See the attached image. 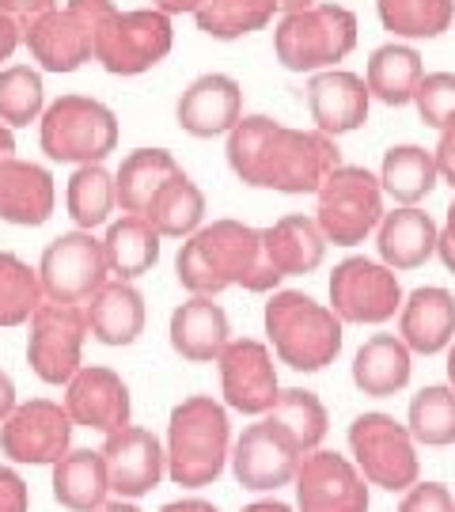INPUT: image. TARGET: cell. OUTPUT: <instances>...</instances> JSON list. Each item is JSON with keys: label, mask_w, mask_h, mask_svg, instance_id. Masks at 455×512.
Masks as SVG:
<instances>
[{"label": "cell", "mask_w": 455, "mask_h": 512, "mask_svg": "<svg viewBox=\"0 0 455 512\" xmlns=\"http://www.w3.org/2000/svg\"><path fill=\"white\" fill-rule=\"evenodd\" d=\"M228 167L243 186L277 194H315L342 164V148L319 129L281 126L270 114H247L228 129Z\"/></svg>", "instance_id": "cell-1"}, {"label": "cell", "mask_w": 455, "mask_h": 512, "mask_svg": "<svg viewBox=\"0 0 455 512\" xmlns=\"http://www.w3.org/2000/svg\"><path fill=\"white\" fill-rule=\"evenodd\" d=\"M232 452V421L224 403L209 395H190L171 410L167 421V475L175 486L201 490L213 486Z\"/></svg>", "instance_id": "cell-2"}, {"label": "cell", "mask_w": 455, "mask_h": 512, "mask_svg": "<svg viewBox=\"0 0 455 512\" xmlns=\"http://www.w3.org/2000/svg\"><path fill=\"white\" fill-rule=\"evenodd\" d=\"M342 319L327 308L315 304L308 293L296 289H273L266 304V334L281 365L296 372H319L338 361L342 353Z\"/></svg>", "instance_id": "cell-3"}, {"label": "cell", "mask_w": 455, "mask_h": 512, "mask_svg": "<svg viewBox=\"0 0 455 512\" xmlns=\"http://www.w3.org/2000/svg\"><path fill=\"white\" fill-rule=\"evenodd\" d=\"M357 46V16L342 4H311L285 12L273 27V54L289 73H323Z\"/></svg>", "instance_id": "cell-4"}, {"label": "cell", "mask_w": 455, "mask_h": 512, "mask_svg": "<svg viewBox=\"0 0 455 512\" xmlns=\"http://www.w3.org/2000/svg\"><path fill=\"white\" fill-rule=\"evenodd\" d=\"M38 141L54 164H103L118 148V118L91 95H61L42 110Z\"/></svg>", "instance_id": "cell-5"}, {"label": "cell", "mask_w": 455, "mask_h": 512, "mask_svg": "<svg viewBox=\"0 0 455 512\" xmlns=\"http://www.w3.org/2000/svg\"><path fill=\"white\" fill-rule=\"evenodd\" d=\"M175 46L171 16L160 8H137V12H110L95 27L91 61H99L110 76H141L156 69Z\"/></svg>", "instance_id": "cell-6"}, {"label": "cell", "mask_w": 455, "mask_h": 512, "mask_svg": "<svg viewBox=\"0 0 455 512\" xmlns=\"http://www.w3.org/2000/svg\"><path fill=\"white\" fill-rule=\"evenodd\" d=\"M319 209L315 224L327 243L334 247H357L376 232L383 217V190L380 179L364 167L338 164L315 190Z\"/></svg>", "instance_id": "cell-7"}, {"label": "cell", "mask_w": 455, "mask_h": 512, "mask_svg": "<svg viewBox=\"0 0 455 512\" xmlns=\"http://www.w3.org/2000/svg\"><path fill=\"white\" fill-rule=\"evenodd\" d=\"M110 12H114L110 0H69L65 8H50L42 16L19 23L23 46L46 73H76L80 65L91 61L95 27Z\"/></svg>", "instance_id": "cell-8"}, {"label": "cell", "mask_w": 455, "mask_h": 512, "mask_svg": "<svg viewBox=\"0 0 455 512\" xmlns=\"http://www.w3.org/2000/svg\"><path fill=\"white\" fill-rule=\"evenodd\" d=\"M349 452H353V467L364 475L368 486L380 490H410L418 482V448L410 429L395 421L391 414H361L349 425Z\"/></svg>", "instance_id": "cell-9"}, {"label": "cell", "mask_w": 455, "mask_h": 512, "mask_svg": "<svg viewBox=\"0 0 455 512\" xmlns=\"http://www.w3.org/2000/svg\"><path fill=\"white\" fill-rule=\"evenodd\" d=\"M201 255L209 258L220 289H247V293H273L281 285V274L266 258L262 228H251L243 220H213L194 232Z\"/></svg>", "instance_id": "cell-10"}, {"label": "cell", "mask_w": 455, "mask_h": 512, "mask_svg": "<svg viewBox=\"0 0 455 512\" xmlns=\"http://www.w3.org/2000/svg\"><path fill=\"white\" fill-rule=\"evenodd\" d=\"M27 323H31V334H27V365H31V372L50 387L69 384L73 372L80 368V353H84V338H88L84 308L80 304L42 300Z\"/></svg>", "instance_id": "cell-11"}, {"label": "cell", "mask_w": 455, "mask_h": 512, "mask_svg": "<svg viewBox=\"0 0 455 512\" xmlns=\"http://www.w3.org/2000/svg\"><path fill=\"white\" fill-rule=\"evenodd\" d=\"M38 281L46 300L57 304H84L110 281L107 255H103V239L76 228L57 236L38 262Z\"/></svg>", "instance_id": "cell-12"}, {"label": "cell", "mask_w": 455, "mask_h": 512, "mask_svg": "<svg viewBox=\"0 0 455 512\" xmlns=\"http://www.w3.org/2000/svg\"><path fill=\"white\" fill-rule=\"evenodd\" d=\"M402 308L399 274L387 270L383 262H372L364 255H353L334 266L330 274V311L342 323H387Z\"/></svg>", "instance_id": "cell-13"}, {"label": "cell", "mask_w": 455, "mask_h": 512, "mask_svg": "<svg viewBox=\"0 0 455 512\" xmlns=\"http://www.w3.org/2000/svg\"><path fill=\"white\" fill-rule=\"evenodd\" d=\"M73 429L69 410L54 399L16 403V410L0 421V452L23 467H54L73 448Z\"/></svg>", "instance_id": "cell-14"}, {"label": "cell", "mask_w": 455, "mask_h": 512, "mask_svg": "<svg viewBox=\"0 0 455 512\" xmlns=\"http://www.w3.org/2000/svg\"><path fill=\"white\" fill-rule=\"evenodd\" d=\"M232 475L243 490H255V494H266V490H281L296 478V467H300V444L262 414V421L247 425L243 437L232 444Z\"/></svg>", "instance_id": "cell-15"}, {"label": "cell", "mask_w": 455, "mask_h": 512, "mask_svg": "<svg viewBox=\"0 0 455 512\" xmlns=\"http://www.w3.org/2000/svg\"><path fill=\"white\" fill-rule=\"evenodd\" d=\"M296 509L300 512H368L372 497H368V482L353 467V459L338 456V452H323L315 448L300 459L296 467Z\"/></svg>", "instance_id": "cell-16"}, {"label": "cell", "mask_w": 455, "mask_h": 512, "mask_svg": "<svg viewBox=\"0 0 455 512\" xmlns=\"http://www.w3.org/2000/svg\"><path fill=\"white\" fill-rule=\"evenodd\" d=\"M217 368L224 406H232L239 414L262 418L281 391L270 346L258 338H228V346L217 357Z\"/></svg>", "instance_id": "cell-17"}, {"label": "cell", "mask_w": 455, "mask_h": 512, "mask_svg": "<svg viewBox=\"0 0 455 512\" xmlns=\"http://www.w3.org/2000/svg\"><path fill=\"white\" fill-rule=\"evenodd\" d=\"M99 452L107 463L110 494L129 497V501L152 494L167 471L164 444L156 440V433H148L141 425H122V429L107 433Z\"/></svg>", "instance_id": "cell-18"}, {"label": "cell", "mask_w": 455, "mask_h": 512, "mask_svg": "<svg viewBox=\"0 0 455 512\" xmlns=\"http://www.w3.org/2000/svg\"><path fill=\"white\" fill-rule=\"evenodd\" d=\"M65 410L73 425L80 429H95V433H114L129 425L133 418V399H129L126 380L103 365H80L73 372V380L65 384Z\"/></svg>", "instance_id": "cell-19"}, {"label": "cell", "mask_w": 455, "mask_h": 512, "mask_svg": "<svg viewBox=\"0 0 455 512\" xmlns=\"http://www.w3.org/2000/svg\"><path fill=\"white\" fill-rule=\"evenodd\" d=\"M368 107H372V95L364 76L346 73V69H323V73H311L308 80V110L311 122L319 133L327 137H342L353 133L368 122Z\"/></svg>", "instance_id": "cell-20"}, {"label": "cell", "mask_w": 455, "mask_h": 512, "mask_svg": "<svg viewBox=\"0 0 455 512\" xmlns=\"http://www.w3.org/2000/svg\"><path fill=\"white\" fill-rule=\"evenodd\" d=\"M243 118V88L232 76L205 73L198 76L175 103V122L190 137H220Z\"/></svg>", "instance_id": "cell-21"}, {"label": "cell", "mask_w": 455, "mask_h": 512, "mask_svg": "<svg viewBox=\"0 0 455 512\" xmlns=\"http://www.w3.org/2000/svg\"><path fill=\"white\" fill-rule=\"evenodd\" d=\"M54 175L42 164L8 156L0 160V220L19 228H38L54 217Z\"/></svg>", "instance_id": "cell-22"}, {"label": "cell", "mask_w": 455, "mask_h": 512, "mask_svg": "<svg viewBox=\"0 0 455 512\" xmlns=\"http://www.w3.org/2000/svg\"><path fill=\"white\" fill-rule=\"evenodd\" d=\"M437 220L418 205H399L391 213H383L376 224V247L380 262L395 274L418 270L437 255Z\"/></svg>", "instance_id": "cell-23"}, {"label": "cell", "mask_w": 455, "mask_h": 512, "mask_svg": "<svg viewBox=\"0 0 455 512\" xmlns=\"http://www.w3.org/2000/svg\"><path fill=\"white\" fill-rule=\"evenodd\" d=\"M171 349L190 365H213L220 349L228 346L232 327H228V311L220 308L213 296H190L186 304L171 311Z\"/></svg>", "instance_id": "cell-24"}, {"label": "cell", "mask_w": 455, "mask_h": 512, "mask_svg": "<svg viewBox=\"0 0 455 512\" xmlns=\"http://www.w3.org/2000/svg\"><path fill=\"white\" fill-rule=\"evenodd\" d=\"M399 338L410 346V353H444L455 342V296L440 285H425L402 296Z\"/></svg>", "instance_id": "cell-25"}, {"label": "cell", "mask_w": 455, "mask_h": 512, "mask_svg": "<svg viewBox=\"0 0 455 512\" xmlns=\"http://www.w3.org/2000/svg\"><path fill=\"white\" fill-rule=\"evenodd\" d=\"M88 334L103 346H133L145 334V296L133 281H107L99 293L80 304Z\"/></svg>", "instance_id": "cell-26"}, {"label": "cell", "mask_w": 455, "mask_h": 512, "mask_svg": "<svg viewBox=\"0 0 455 512\" xmlns=\"http://www.w3.org/2000/svg\"><path fill=\"white\" fill-rule=\"evenodd\" d=\"M262 243H266L270 266L281 277L311 274L327 258V239L319 232L315 217H304V213H289L270 228H262Z\"/></svg>", "instance_id": "cell-27"}, {"label": "cell", "mask_w": 455, "mask_h": 512, "mask_svg": "<svg viewBox=\"0 0 455 512\" xmlns=\"http://www.w3.org/2000/svg\"><path fill=\"white\" fill-rule=\"evenodd\" d=\"M410 372H414V353L399 334H372L353 357V384L372 399L399 395L410 384Z\"/></svg>", "instance_id": "cell-28"}, {"label": "cell", "mask_w": 455, "mask_h": 512, "mask_svg": "<svg viewBox=\"0 0 455 512\" xmlns=\"http://www.w3.org/2000/svg\"><path fill=\"white\" fill-rule=\"evenodd\" d=\"M54 497L69 512H95L110 501V478L103 452L69 448L54 463Z\"/></svg>", "instance_id": "cell-29"}, {"label": "cell", "mask_w": 455, "mask_h": 512, "mask_svg": "<svg viewBox=\"0 0 455 512\" xmlns=\"http://www.w3.org/2000/svg\"><path fill=\"white\" fill-rule=\"evenodd\" d=\"M103 255H107V270L118 281H137L160 262V232L145 217L126 213L107 228Z\"/></svg>", "instance_id": "cell-30"}, {"label": "cell", "mask_w": 455, "mask_h": 512, "mask_svg": "<svg viewBox=\"0 0 455 512\" xmlns=\"http://www.w3.org/2000/svg\"><path fill=\"white\" fill-rule=\"evenodd\" d=\"M179 171L182 167L175 164V156L167 148H137V152H129L122 167L114 171V198L122 205V213L141 217L148 202L156 198V190Z\"/></svg>", "instance_id": "cell-31"}, {"label": "cell", "mask_w": 455, "mask_h": 512, "mask_svg": "<svg viewBox=\"0 0 455 512\" xmlns=\"http://www.w3.org/2000/svg\"><path fill=\"white\" fill-rule=\"evenodd\" d=\"M141 217L160 232V239H186L194 236L205 220V194L186 171H179L156 190V198L148 202Z\"/></svg>", "instance_id": "cell-32"}, {"label": "cell", "mask_w": 455, "mask_h": 512, "mask_svg": "<svg viewBox=\"0 0 455 512\" xmlns=\"http://www.w3.org/2000/svg\"><path fill=\"white\" fill-rule=\"evenodd\" d=\"M425 76L421 69V54L406 42H387L376 54L368 57V73H364V84H368V95L380 99L387 107H406L414 99V88Z\"/></svg>", "instance_id": "cell-33"}, {"label": "cell", "mask_w": 455, "mask_h": 512, "mask_svg": "<svg viewBox=\"0 0 455 512\" xmlns=\"http://www.w3.org/2000/svg\"><path fill=\"white\" fill-rule=\"evenodd\" d=\"M380 190L387 198H395L399 205H418L433 194V186L440 183L437 160L433 152L421 145H395L387 148L380 164Z\"/></svg>", "instance_id": "cell-34"}, {"label": "cell", "mask_w": 455, "mask_h": 512, "mask_svg": "<svg viewBox=\"0 0 455 512\" xmlns=\"http://www.w3.org/2000/svg\"><path fill=\"white\" fill-rule=\"evenodd\" d=\"M273 16H277V0H201L194 8L198 31L220 42L255 35L270 27Z\"/></svg>", "instance_id": "cell-35"}, {"label": "cell", "mask_w": 455, "mask_h": 512, "mask_svg": "<svg viewBox=\"0 0 455 512\" xmlns=\"http://www.w3.org/2000/svg\"><path fill=\"white\" fill-rule=\"evenodd\" d=\"M266 418L277 421V425L300 444L304 456L323 444V437H327V429H330L323 399H319L315 391H304V387H285V391H277V399H273V406L266 410Z\"/></svg>", "instance_id": "cell-36"}, {"label": "cell", "mask_w": 455, "mask_h": 512, "mask_svg": "<svg viewBox=\"0 0 455 512\" xmlns=\"http://www.w3.org/2000/svg\"><path fill=\"white\" fill-rule=\"evenodd\" d=\"M65 205H69V217H73L76 228H99L107 224L110 213L118 209V198H114V175H110L103 164H80L69 179V190H65Z\"/></svg>", "instance_id": "cell-37"}, {"label": "cell", "mask_w": 455, "mask_h": 512, "mask_svg": "<svg viewBox=\"0 0 455 512\" xmlns=\"http://www.w3.org/2000/svg\"><path fill=\"white\" fill-rule=\"evenodd\" d=\"M376 12L395 38H440L455 23V0H376Z\"/></svg>", "instance_id": "cell-38"}, {"label": "cell", "mask_w": 455, "mask_h": 512, "mask_svg": "<svg viewBox=\"0 0 455 512\" xmlns=\"http://www.w3.org/2000/svg\"><path fill=\"white\" fill-rule=\"evenodd\" d=\"M406 429H410L414 444H425V448H448V444H455V387H421L418 395L410 399Z\"/></svg>", "instance_id": "cell-39"}, {"label": "cell", "mask_w": 455, "mask_h": 512, "mask_svg": "<svg viewBox=\"0 0 455 512\" xmlns=\"http://www.w3.org/2000/svg\"><path fill=\"white\" fill-rule=\"evenodd\" d=\"M46 300L38 270L12 251H0V327H23Z\"/></svg>", "instance_id": "cell-40"}, {"label": "cell", "mask_w": 455, "mask_h": 512, "mask_svg": "<svg viewBox=\"0 0 455 512\" xmlns=\"http://www.w3.org/2000/svg\"><path fill=\"white\" fill-rule=\"evenodd\" d=\"M46 110L42 76L31 65H8L0 69V122L8 129L31 126Z\"/></svg>", "instance_id": "cell-41"}, {"label": "cell", "mask_w": 455, "mask_h": 512, "mask_svg": "<svg viewBox=\"0 0 455 512\" xmlns=\"http://www.w3.org/2000/svg\"><path fill=\"white\" fill-rule=\"evenodd\" d=\"M421 122L433 129H444L455 118V73H429L418 80L414 99Z\"/></svg>", "instance_id": "cell-42"}, {"label": "cell", "mask_w": 455, "mask_h": 512, "mask_svg": "<svg viewBox=\"0 0 455 512\" xmlns=\"http://www.w3.org/2000/svg\"><path fill=\"white\" fill-rule=\"evenodd\" d=\"M399 512H455V497L444 482H414L399 501Z\"/></svg>", "instance_id": "cell-43"}, {"label": "cell", "mask_w": 455, "mask_h": 512, "mask_svg": "<svg viewBox=\"0 0 455 512\" xmlns=\"http://www.w3.org/2000/svg\"><path fill=\"white\" fill-rule=\"evenodd\" d=\"M0 512H31V494L16 467H0Z\"/></svg>", "instance_id": "cell-44"}, {"label": "cell", "mask_w": 455, "mask_h": 512, "mask_svg": "<svg viewBox=\"0 0 455 512\" xmlns=\"http://www.w3.org/2000/svg\"><path fill=\"white\" fill-rule=\"evenodd\" d=\"M433 160H437L440 183H448L455 190V118L444 129H440V141H437V152H433Z\"/></svg>", "instance_id": "cell-45"}, {"label": "cell", "mask_w": 455, "mask_h": 512, "mask_svg": "<svg viewBox=\"0 0 455 512\" xmlns=\"http://www.w3.org/2000/svg\"><path fill=\"white\" fill-rule=\"evenodd\" d=\"M50 8H57V0H0V12H8V16L19 19V23L42 16V12H50Z\"/></svg>", "instance_id": "cell-46"}, {"label": "cell", "mask_w": 455, "mask_h": 512, "mask_svg": "<svg viewBox=\"0 0 455 512\" xmlns=\"http://www.w3.org/2000/svg\"><path fill=\"white\" fill-rule=\"evenodd\" d=\"M437 255L448 266V274H455V202L448 205V220H444V228L437 232Z\"/></svg>", "instance_id": "cell-47"}, {"label": "cell", "mask_w": 455, "mask_h": 512, "mask_svg": "<svg viewBox=\"0 0 455 512\" xmlns=\"http://www.w3.org/2000/svg\"><path fill=\"white\" fill-rule=\"evenodd\" d=\"M19 42H23V27H19V19H12L8 12H0V65L16 54Z\"/></svg>", "instance_id": "cell-48"}, {"label": "cell", "mask_w": 455, "mask_h": 512, "mask_svg": "<svg viewBox=\"0 0 455 512\" xmlns=\"http://www.w3.org/2000/svg\"><path fill=\"white\" fill-rule=\"evenodd\" d=\"M12 410H16V384H12L8 372H0V421L8 418Z\"/></svg>", "instance_id": "cell-49"}, {"label": "cell", "mask_w": 455, "mask_h": 512, "mask_svg": "<svg viewBox=\"0 0 455 512\" xmlns=\"http://www.w3.org/2000/svg\"><path fill=\"white\" fill-rule=\"evenodd\" d=\"M160 512H220V509L209 505V501H201V497H182V501H167Z\"/></svg>", "instance_id": "cell-50"}, {"label": "cell", "mask_w": 455, "mask_h": 512, "mask_svg": "<svg viewBox=\"0 0 455 512\" xmlns=\"http://www.w3.org/2000/svg\"><path fill=\"white\" fill-rule=\"evenodd\" d=\"M201 0H152V8H160L167 16H179V12H190L194 16V8H198Z\"/></svg>", "instance_id": "cell-51"}, {"label": "cell", "mask_w": 455, "mask_h": 512, "mask_svg": "<svg viewBox=\"0 0 455 512\" xmlns=\"http://www.w3.org/2000/svg\"><path fill=\"white\" fill-rule=\"evenodd\" d=\"M8 156H16V133L0 122V160H8Z\"/></svg>", "instance_id": "cell-52"}, {"label": "cell", "mask_w": 455, "mask_h": 512, "mask_svg": "<svg viewBox=\"0 0 455 512\" xmlns=\"http://www.w3.org/2000/svg\"><path fill=\"white\" fill-rule=\"evenodd\" d=\"M243 512H292L285 501H255V505H247Z\"/></svg>", "instance_id": "cell-53"}, {"label": "cell", "mask_w": 455, "mask_h": 512, "mask_svg": "<svg viewBox=\"0 0 455 512\" xmlns=\"http://www.w3.org/2000/svg\"><path fill=\"white\" fill-rule=\"evenodd\" d=\"M95 512H141V509H137L133 501H122V497H118V501H107V505H99Z\"/></svg>", "instance_id": "cell-54"}, {"label": "cell", "mask_w": 455, "mask_h": 512, "mask_svg": "<svg viewBox=\"0 0 455 512\" xmlns=\"http://www.w3.org/2000/svg\"><path fill=\"white\" fill-rule=\"evenodd\" d=\"M319 0H277V12H300V8H311Z\"/></svg>", "instance_id": "cell-55"}, {"label": "cell", "mask_w": 455, "mask_h": 512, "mask_svg": "<svg viewBox=\"0 0 455 512\" xmlns=\"http://www.w3.org/2000/svg\"><path fill=\"white\" fill-rule=\"evenodd\" d=\"M448 384L455 387V342L448 346Z\"/></svg>", "instance_id": "cell-56"}]
</instances>
